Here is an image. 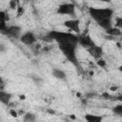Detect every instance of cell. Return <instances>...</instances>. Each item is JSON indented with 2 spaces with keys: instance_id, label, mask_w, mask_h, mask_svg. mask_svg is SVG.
<instances>
[{
  "instance_id": "cell-1",
  "label": "cell",
  "mask_w": 122,
  "mask_h": 122,
  "mask_svg": "<svg viewBox=\"0 0 122 122\" xmlns=\"http://www.w3.org/2000/svg\"><path fill=\"white\" fill-rule=\"evenodd\" d=\"M49 37L53 41H56L60 51L66 56V58L73 63L74 65H78L76 58V47L78 45V36L66 31H58L51 30L48 33Z\"/></svg>"
},
{
  "instance_id": "cell-2",
  "label": "cell",
  "mask_w": 122,
  "mask_h": 122,
  "mask_svg": "<svg viewBox=\"0 0 122 122\" xmlns=\"http://www.w3.org/2000/svg\"><path fill=\"white\" fill-rule=\"evenodd\" d=\"M89 14L92 19L103 28L105 30L112 28V21L113 18V10L111 8H89Z\"/></svg>"
},
{
  "instance_id": "cell-3",
  "label": "cell",
  "mask_w": 122,
  "mask_h": 122,
  "mask_svg": "<svg viewBox=\"0 0 122 122\" xmlns=\"http://www.w3.org/2000/svg\"><path fill=\"white\" fill-rule=\"evenodd\" d=\"M56 13L59 15H74L75 5L71 2L60 4L56 9Z\"/></svg>"
},
{
  "instance_id": "cell-4",
  "label": "cell",
  "mask_w": 122,
  "mask_h": 122,
  "mask_svg": "<svg viewBox=\"0 0 122 122\" xmlns=\"http://www.w3.org/2000/svg\"><path fill=\"white\" fill-rule=\"evenodd\" d=\"M3 33L8 35L9 37L13 38V39H19L23 32H22L21 27H19L17 25H12V26H8Z\"/></svg>"
},
{
  "instance_id": "cell-5",
  "label": "cell",
  "mask_w": 122,
  "mask_h": 122,
  "mask_svg": "<svg viewBox=\"0 0 122 122\" xmlns=\"http://www.w3.org/2000/svg\"><path fill=\"white\" fill-rule=\"evenodd\" d=\"M19 40L22 44H24L26 46H31L36 42L37 37L35 36V34L32 31H26V32L22 33Z\"/></svg>"
},
{
  "instance_id": "cell-6",
  "label": "cell",
  "mask_w": 122,
  "mask_h": 122,
  "mask_svg": "<svg viewBox=\"0 0 122 122\" xmlns=\"http://www.w3.org/2000/svg\"><path fill=\"white\" fill-rule=\"evenodd\" d=\"M64 26L70 30H72L76 33H79L80 32V20L79 19H69V20H66L64 22Z\"/></svg>"
},
{
  "instance_id": "cell-7",
  "label": "cell",
  "mask_w": 122,
  "mask_h": 122,
  "mask_svg": "<svg viewBox=\"0 0 122 122\" xmlns=\"http://www.w3.org/2000/svg\"><path fill=\"white\" fill-rule=\"evenodd\" d=\"M78 44H80L82 47L86 48L87 50L95 45L92 39L89 35H86V34H81L78 36Z\"/></svg>"
},
{
  "instance_id": "cell-8",
  "label": "cell",
  "mask_w": 122,
  "mask_h": 122,
  "mask_svg": "<svg viewBox=\"0 0 122 122\" xmlns=\"http://www.w3.org/2000/svg\"><path fill=\"white\" fill-rule=\"evenodd\" d=\"M12 98V94L9 92H6L4 90L0 91V103L6 106H9Z\"/></svg>"
},
{
  "instance_id": "cell-9",
  "label": "cell",
  "mask_w": 122,
  "mask_h": 122,
  "mask_svg": "<svg viewBox=\"0 0 122 122\" xmlns=\"http://www.w3.org/2000/svg\"><path fill=\"white\" fill-rule=\"evenodd\" d=\"M9 20V15L6 11L0 10V32H4L7 29V22Z\"/></svg>"
},
{
  "instance_id": "cell-10",
  "label": "cell",
  "mask_w": 122,
  "mask_h": 122,
  "mask_svg": "<svg viewBox=\"0 0 122 122\" xmlns=\"http://www.w3.org/2000/svg\"><path fill=\"white\" fill-rule=\"evenodd\" d=\"M88 51L90 52V54H91L92 57H94V58H96V59H100L101 56H102V53H103L102 48L99 47V46H96V45H94L93 47L88 49Z\"/></svg>"
},
{
  "instance_id": "cell-11",
  "label": "cell",
  "mask_w": 122,
  "mask_h": 122,
  "mask_svg": "<svg viewBox=\"0 0 122 122\" xmlns=\"http://www.w3.org/2000/svg\"><path fill=\"white\" fill-rule=\"evenodd\" d=\"M103 115L95 114V113H86L84 115V119L86 122H103Z\"/></svg>"
},
{
  "instance_id": "cell-12",
  "label": "cell",
  "mask_w": 122,
  "mask_h": 122,
  "mask_svg": "<svg viewBox=\"0 0 122 122\" xmlns=\"http://www.w3.org/2000/svg\"><path fill=\"white\" fill-rule=\"evenodd\" d=\"M51 74H52V76H53L54 78L59 79V80H66V79H67V74H66V72H65L63 70H60V69H57V68L52 69Z\"/></svg>"
},
{
  "instance_id": "cell-13",
  "label": "cell",
  "mask_w": 122,
  "mask_h": 122,
  "mask_svg": "<svg viewBox=\"0 0 122 122\" xmlns=\"http://www.w3.org/2000/svg\"><path fill=\"white\" fill-rule=\"evenodd\" d=\"M23 119L25 122H35L36 121V115L33 112H28L23 114Z\"/></svg>"
},
{
  "instance_id": "cell-14",
  "label": "cell",
  "mask_w": 122,
  "mask_h": 122,
  "mask_svg": "<svg viewBox=\"0 0 122 122\" xmlns=\"http://www.w3.org/2000/svg\"><path fill=\"white\" fill-rule=\"evenodd\" d=\"M106 32L112 36H119V35H121V29H118L116 27H114V28L112 27V28L108 29L106 30Z\"/></svg>"
},
{
  "instance_id": "cell-15",
  "label": "cell",
  "mask_w": 122,
  "mask_h": 122,
  "mask_svg": "<svg viewBox=\"0 0 122 122\" xmlns=\"http://www.w3.org/2000/svg\"><path fill=\"white\" fill-rule=\"evenodd\" d=\"M112 112L115 115H118V116H121L122 115V105L121 104H118L116 105L113 109H112Z\"/></svg>"
},
{
  "instance_id": "cell-16",
  "label": "cell",
  "mask_w": 122,
  "mask_h": 122,
  "mask_svg": "<svg viewBox=\"0 0 122 122\" xmlns=\"http://www.w3.org/2000/svg\"><path fill=\"white\" fill-rule=\"evenodd\" d=\"M115 21H116L115 27L118 28V29H121V27H122V18L121 17H116L115 18Z\"/></svg>"
},
{
  "instance_id": "cell-17",
  "label": "cell",
  "mask_w": 122,
  "mask_h": 122,
  "mask_svg": "<svg viewBox=\"0 0 122 122\" xmlns=\"http://www.w3.org/2000/svg\"><path fill=\"white\" fill-rule=\"evenodd\" d=\"M6 51H7V47H6V45L0 42V53H3V52H5Z\"/></svg>"
},
{
  "instance_id": "cell-18",
  "label": "cell",
  "mask_w": 122,
  "mask_h": 122,
  "mask_svg": "<svg viewBox=\"0 0 122 122\" xmlns=\"http://www.w3.org/2000/svg\"><path fill=\"white\" fill-rule=\"evenodd\" d=\"M97 65L100 66V67H105L106 66V62L103 60V59H97Z\"/></svg>"
},
{
  "instance_id": "cell-19",
  "label": "cell",
  "mask_w": 122,
  "mask_h": 122,
  "mask_svg": "<svg viewBox=\"0 0 122 122\" xmlns=\"http://www.w3.org/2000/svg\"><path fill=\"white\" fill-rule=\"evenodd\" d=\"M10 7L11 8V9H13V10H15V9H17V3L15 2V1H10Z\"/></svg>"
},
{
  "instance_id": "cell-20",
  "label": "cell",
  "mask_w": 122,
  "mask_h": 122,
  "mask_svg": "<svg viewBox=\"0 0 122 122\" xmlns=\"http://www.w3.org/2000/svg\"><path fill=\"white\" fill-rule=\"evenodd\" d=\"M5 87V80L2 76H0V91H2Z\"/></svg>"
},
{
  "instance_id": "cell-21",
  "label": "cell",
  "mask_w": 122,
  "mask_h": 122,
  "mask_svg": "<svg viewBox=\"0 0 122 122\" xmlns=\"http://www.w3.org/2000/svg\"><path fill=\"white\" fill-rule=\"evenodd\" d=\"M16 10H17V16H20V15L24 12V9H23L22 7H20V6H18Z\"/></svg>"
},
{
  "instance_id": "cell-22",
  "label": "cell",
  "mask_w": 122,
  "mask_h": 122,
  "mask_svg": "<svg viewBox=\"0 0 122 122\" xmlns=\"http://www.w3.org/2000/svg\"><path fill=\"white\" fill-rule=\"evenodd\" d=\"M10 114L12 117H17V116H18V112H17L15 110H10Z\"/></svg>"
},
{
  "instance_id": "cell-23",
  "label": "cell",
  "mask_w": 122,
  "mask_h": 122,
  "mask_svg": "<svg viewBox=\"0 0 122 122\" xmlns=\"http://www.w3.org/2000/svg\"><path fill=\"white\" fill-rule=\"evenodd\" d=\"M47 112H50V113H51V114H54V113H55V112H54L53 110H50V109H49V110H47Z\"/></svg>"
},
{
  "instance_id": "cell-24",
  "label": "cell",
  "mask_w": 122,
  "mask_h": 122,
  "mask_svg": "<svg viewBox=\"0 0 122 122\" xmlns=\"http://www.w3.org/2000/svg\"><path fill=\"white\" fill-rule=\"evenodd\" d=\"M20 98H21L22 100H24V99H25V95H21V96H20Z\"/></svg>"
}]
</instances>
